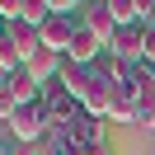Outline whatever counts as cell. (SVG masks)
I'll use <instances>...</instances> for the list:
<instances>
[{
    "label": "cell",
    "instance_id": "6da1fadb",
    "mask_svg": "<svg viewBox=\"0 0 155 155\" xmlns=\"http://www.w3.org/2000/svg\"><path fill=\"white\" fill-rule=\"evenodd\" d=\"M5 127H10V136H14L19 146H33V141H42V136H52V127H47V104H42V99H38V104H19Z\"/></svg>",
    "mask_w": 155,
    "mask_h": 155
},
{
    "label": "cell",
    "instance_id": "7a4b0ae2",
    "mask_svg": "<svg viewBox=\"0 0 155 155\" xmlns=\"http://www.w3.org/2000/svg\"><path fill=\"white\" fill-rule=\"evenodd\" d=\"M42 104H47V127H52V136H66L71 127H75V117L85 113V108H80V99L66 94L61 85H52V94L42 99Z\"/></svg>",
    "mask_w": 155,
    "mask_h": 155
},
{
    "label": "cell",
    "instance_id": "3957f363",
    "mask_svg": "<svg viewBox=\"0 0 155 155\" xmlns=\"http://www.w3.org/2000/svg\"><path fill=\"white\" fill-rule=\"evenodd\" d=\"M108 104H113V80L104 75V71H89V85L85 94H80V108L94 117H108Z\"/></svg>",
    "mask_w": 155,
    "mask_h": 155
},
{
    "label": "cell",
    "instance_id": "277c9868",
    "mask_svg": "<svg viewBox=\"0 0 155 155\" xmlns=\"http://www.w3.org/2000/svg\"><path fill=\"white\" fill-rule=\"evenodd\" d=\"M75 28H80V24H71V14H47V19H42V28H38V38H42V47H52V52H61V57H66Z\"/></svg>",
    "mask_w": 155,
    "mask_h": 155
},
{
    "label": "cell",
    "instance_id": "5b68a950",
    "mask_svg": "<svg viewBox=\"0 0 155 155\" xmlns=\"http://www.w3.org/2000/svg\"><path fill=\"white\" fill-rule=\"evenodd\" d=\"M5 47H10L19 61H28L33 52L42 47V38H38V28H33V24H24V19H19V24H5Z\"/></svg>",
    "mask_w": 155,
    "mask_h": 155
},
{
    "label": "cell",
    "instance_id": "8992f818",
    "mask_svg": "<svg viewBox=\"0 0 155 155\" xmlns=\"http://www.w3.org/2000/svg\"><path fill=\"white\" fill-rule=\"evenodd\" d=\"M61 61H66L61 52H52V47H38L28 61H24V71L33 75V85H52V80L61 75Z\"/></svg>",
    "mask_w": 155,
    "mask_h": 155
},
{
    "label": "cell",
    "instance_id": "52a82bcc",
    "mask_svg": "<svg viewBox=\"0 0 155 155\" xmlns=\"http://www.w3.org/2000/svg\"><path fill=\"white\" fill-rule=\"evenodd\" d=\"M80 24H85V28L94 33L99 42H104V47L113 42V33H117V19H113V10H108V0H94V5H85V19H80Z\"/></svg>",
    "mask_w": 155,
    "mask_h": 155
},
{
    "label": "cell",
    "instance_id": "ba28073f",
    "mask_svg": "<svg viewBox=\"0 0 155 155\" xmlns=\"http://www.w3.org/2000/svg\"><path fill=\"white\" fill-rule=\"evenodd\" d=\"M104 52H108V47H104V42H99L94 33L85 28V24H80V28H75V38H71V47H66V61H75V66H94Z\"/></svg>",
    "mask_w": 155,
    "mask_h": 155
},
{
    "label": "cell",
    "instance_id": "9c48e42d",
    "mask_svg": "<svg viewBox=\"0 0 155 155\" xmlns=\"http://www.w3.org/2000/svg\"><path fill=\"white\" fill-rule=\"evenodd\" d=\"M136 117V75L113 85V104H108V122H132Z\"/></svg>",
    "mask_w": 155,
    "mask_h": 155
},
{
    "label": "cell",
    "instance_id": "30bf717a",
    "mask_svg": "<svg viewBox=\"0 0 155 155\" xmlns=\"http://www.w3.org/2000/svg\"><path fill=\"white\" fill-rule=\"evenodd\" d=\"M108 52H113L117 61H127V66H136V61H141V24L117 28V33H113V42H108Z\"/></svg>",
    "mask_w": 155,
    "mask_h": 155
},
{
    "label": "cell",
    "instance_id": "8fae6325",
    "mask_svg": "<svg viewBox=\"0 0 155 155\" xmlns=\"http://www.w3.org/2000/svg\"><path fill=\"white\" fill-rule=\"evenodd\" d=\"M66 136L80 146V150H94V146H104V117H94V113H80V117H75V127H71Z\"/></svg>",
    "mask_w": 155,
    "mask_h": 155
},
{
    "label": "cell",
    "instance_id": "7c38bea8",
    "mask_svg": "<svg viewBox=\"0 0 155 155\" xmlns=\"http://www.w3.org/2000/svg\"><path fill=\"white\" fill-rule=\"evenodd\" d=\"M5 85H10L14 89V99H19V104H38V85H33V75H28V71H14V75H5Z\"/></svg>",
    "mask_w": 155,
    "mask_h": 155
},
{
    "label": "cell",
    "instance_id": "4fadbf2b",
    "mask_svg": "<svg viewBox=\"0 0 155 155\" xmlns=\"http://www.w3.org/2000/svg\"><path fill=\"white\" fill-rule=\"evenodd\" d=\"M14 108H19V99H14V89L5 85V80H0V122H10V117H14Z\"/></svg>",
    "mask_w": 155,
    "mask_h": 155
},
{
    "label": "cell",
    "instance_id": "5bb4252c",
    "mask_svg": "<svg viewBox=\"0 0 155 155\" xmlns=\"http://www.w3.org/2000/svg\"><path fill=\"white\" fill-rule=\"evenodd\" d=\"M141 61L155 66V28H150V24H141Z\"/></svg>",
    "mask_w": 155,
    "mask_h": 155
},
{
    "label": "cell",
    "instance_id": "9a60e30c",
    "mask_svg": "<svg viewBox=\"0 0 155 155\" xmlns=\"http://www.w3.org/2000/svg\"><path fill=\"white\" fill-rule=\"evenodd\" d=\"M47 155H85V150H80L71 136H52V150H47Z\"/></svg>",
    "mask_w": 155,
    "mask_h": 155
},
{
    "label": "cell",
    "instance_id": "2e32d148",
    "mask_svg": "<svg viewBox=\"0 0 155 155\" xmlns=\"http://www.w3.org/2000/svg\"><path fill=\"white\" fill-rule=\"evenodd\" d=\"M0 155H19V150H14V146H0Z\"/></svg>",
    "mask_w": 155,
    "mask_h": 155
},
{
    "label": "cell",
    "instance_id": "e0dca14e",
    "mask_svg": "<svg viewBox=\"0 0 155 155\" xmlns=\"http://www.w3.org/2000/svg\"><path fill=\"white\" fill-rule=\"evenodd\" d=\"M85 155H108V150H104V146H94V150H85Z\"/></svg>",
    "mask_w": 155,
    "mask_h": 155
},
{
    "label": "cell",
    "instance_id": "ac0fdd59",
    "mask_svg": "<svg viewBox=\"0 0 155 155\" xmlns=\"http://www.w3.org/2000/svg\"><path fill=\"white\" fill-rule=\"evenodd\" d=\"M0 33H5V14H0Z\"/></svg>",
    "mask_w": 155,
    "mask_h": 155
},
{
    "label": "cell",
    "instance_id": "d6986e66",
    "mask_svg": "<svg viewBox=\"0 0 155 155\" xmlns=\"http://www.w3.org/2000/svg\"><path fill=\"white\" fill-rule=\"evenodd\" d=\"M146 24H150V28H155V14H150V19H146Z\"/></svg>",
    "mask_w": 155,
    "mask_h": 155
}]
</instances>
